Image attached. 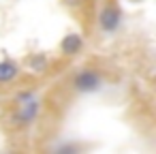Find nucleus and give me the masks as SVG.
Instances as JSON below:
<instances>
[{
    "label": "nucleus",
    "instance_id": "obj_6",
    "mask_svg": "<svg viewBox=\"0 0 156 154\" xmlns=\"http://www.w3.org/2000/svg\"><path fill=\"white\" fill-rule=\"evenodd\" d=\"M47 66H49V60H47L45 54H32L26 60V69L32 71V73H45Z\"/></svg>",
    "mask_w": 156,
    "mask_h": 154
},
{
    "label": "nucleus",
    "instance_id": "obj_5",
    "mask_svg": "<svg viewBox=\"0 0 156 154\" xmlns=\"http://www.w3.org/2000/svg\"><path fill=\"white\" fill-rule=\"evenodd\" d=\"M17 75H20V66L15 62H11V60L0 62V84H11Z\"/></svg>",
    "mask_w": 156,
    "mask_h": 154
},
{
    "label": "nucleus",
    "instance_id": "obj_4",
    "mask_svg": "<svg viewBox=\"0 0 156 154\" xmlns=\"http://www.w3.org/2000/svg\"><path fill=\"white\" fill-rule=\"evenodd\" d=\"M83 49V39L77 34V32H71V34H66L62 41H60V52L64 54V56H75V54H79Z\"/></svg>",
    "mask_w": 156,
    "mask_h": 154
},
{
    "label": "nucleus",
    "instance_id": "obj_3",
    "mask_svg": "<svg viewBox=\"0 0 156 154\" xmlns=\"http://www.w3.org/2000/svg\"><path fill=\"white\" fill-rule=\"evenodd\" d=\"M122 24V11L115 5H107L98 13V28L103 32H115Z\"/></svg>",
    "mask_w": 156,
    "mask_h": 154
},
{
    "label": "nucleus",
    "instance_id": "obj_1",
    "mask_svg": "<svg viewBox=\"0 0 156 154\" xmlns=\"http://www.w3.org/2000/svg\"><path fill=\"white\" fill-rule=\"evenodd\" d=\"M103 86V77L92 71V69H83L79 71L75 77H73V90L79 92V94H92V92H98Z\"/></svg>",
    "mask_w": 156,
    "mask_h": 154
},
{
    "label": "nucleus",
    "instance_id": "obj_2",
    "mask_svg": "<svg viewBox=\"0 0 156 154\" xmlns=\"http://www.w3.org/2000/svg\"><path fill=\"white\" fill-rule=\"evenodd\" d=\"M17 103H20V113H17V122L20 124H30L37 120L39 113V98L34 92H22L17 94Z\"/></svg>",
    "mask_w": 156,
    "mask_h": 154
},
{
    "label": "nucleus",
    "instance_id": "obj_7",
    "mask_svg": "<svg viewBox=\"0 0 156 154\" xmlns=\"http://www.w3.org/2000/svg\"><path fill=\"white\" fill-rule=\"evenodd\" d=\"M130 2H141V0H130Z\"/></svg>",
    "mask_w": 156,
    "mask_h": 154
}]
</instances>
